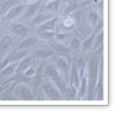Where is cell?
Masks as SVG:
<instances>
[{"label": "cell", "mask_w": 121, "mask_h": 117, "mask_svg": "<svg viewBox=\"0 0 121 117\" xmlns=\"http://www.w3.org/2000/svg\"><path fill=\"white\" fill-rule=\"evenodd\" d=\"M52 47L54 48V50H56L57 52H60V53H67L68 52L67 47L62 44H60V43L52 44Z\"/></svg>", "instance_id": "484cf974"}, {"label": "cell", "mask_w": 121, "mask_h": 117, "mask_svg": "<svg viewBox=\"0 0 121 117\" xmlns=\"http://www.w3.org/2000/svg\"><path fill=\"white\" fill-rule=\"evenodd\" d=\"M57 21H58L57 17H53L50 20L47 21L46 22L42 23L39 26V32H41V31H51V32L54 31L56 23H57Z\"/></svg>", "instance_id": "9c48e42d"}, {"label": "cell", "mask_w": 121, "mask_h": 117, "mask_svg": "<svg viewBox=\"0 0 121 117\" xmlns=\"http://www.w3.org/2000/svg\"><path fill=\"white\" fill-rule=\"evenodd\" d=\"M68 34L67 33H55L54 34V38L58 41V42H61V41H63L65 38H66V36H67Z\"/></svg>", "instance_id": "f546056e"}, {"label": "cell", "mask_w": 121, "mask_h": 117, "mask_svg": "<svg viewBox=\"0 0 121 117\" xmlns=\"http://www.w3.org/2000/svg\"><path fill=\"white\" fill-rule=\"evenodd\" d=\"M80 40L78 39V38H73L72 39V41H71V43H70V46H71V48L72 49H74V50H76V49H78L79 47H80Z\"/></svg>", "instance_id": "83f0119b"}, {"label": "cell", "mask_w": 121, "mask_h": 117, "mask_svg": "<svg viewBox=\"0 0 121 117\" xmlns=\"http://www.w3.org/2000/svg\"><path fill=\"white\" fill-rule=\"evenodd\" d=\"M44 94L49 99V100H60L61 99V93L60 90L57 88V87L52 83V82H46L42 86Z\"/></svg>", "instance_id": "3957f363"}, {"label": "cell", "mask_w": 121, "mask_h": 117, "mask_svg": "<svg viewBox=\"0 0 121 117\" xmlns=\"http://www.w3.org/2000/svg\"><path fill=\"white\" fill-rule=\"evenodd\" d=\"M12 45V38L10 36H5L2 38L0 41V51L1 52H6L9 49L10 46Z\"/></svg>", "instance_id": "9a60e30c"}, {"label": "cell", "mask_w": 121, "mask_h": 117, "mask_svg": "<svg viewBox=\"0 0 121 117\" xmlns=\"http://www.w3.org/2000/svg\"><path fill=\"white\" fill-rule=\"evenodd\" d=\"M60 5V0H50L47 5L45 8L51 12H57Z\"/></svg>", "instance_id": "e0dca14e"}, {"label": "cell", "mask_w": 121, "mask_h": 117, "mask_svg": "<svg viewBox=\"0 0 121 117\" xmlns=\"http://www.w3.org/2000/svg\"><path fill=\"white\" fill-rule=\"evenodd\" d=\"M88 19H89V21H90V23L91 24V26L94 27L96 25V23L98 22V21H99V16H98V14L96 12L91 11L88 15Z\"/></svg>", "instance_id": "cb8c5ba5"}, {"label": "cell", "mask_w": 121, "mask_h": 117, "mask_svg": "<svg viewBox=\"0 0 121 117\" xmlns=\"http://www.w3.org/2000/svg\"><path fill=\"white\" fill-rule=\"evenodd\" d=\"M76 88L73 86H70L69 88H67V91H66V96L70 99V100H73L76 98Z\"/></svg>", "instance_id": "4316f807"}, {"label": "cell", "mask_w": 121, "mask_h": 117, "mask_svg": "<svg viewBox=\"0 0 121 117\" xmlns=\"http://www.w3.org/2000/svg\"><path fill=\"white\" fill-rule=\"evenodd\" d=\"M94 37H95V34L93 33V34H91L89 38H87V39L84 41V43H83V45H82V51L86 52V51H88V50L91 49V46H93Z\"/></svg>", "instance_id": "44dd1931"}, {"label": "cell", "mask_w": 121, "mask_h": 117, "mask_svg": "<svg viewBox=\"0 0 121 117\" xmlns=\"http://www.w3.org/2000/svg\"><path fill=\"white\" fill-rule=\"evenodd\" d=\"M41 2H42V0H38L35 3H33V4L28 5L25 8V9H24V17L25 18H32V17L35 16L36 11H37V9H38Z\"/></svg>", "instance_id": "52a82bcc"}, {"label": "cell", "mask_w": 121, "mask_h": 117, "mask_svg": "<svg viewBox=\"0 0 121 117\" xmlns=\"http://www.w3.org/2000/svg\"><path fill=\"white\" fill-rule=\"evenodd\" d=\"M72 21L71 20H65V21L63 22V24H64V26L65 27H70L71 25H72Z\"/></svg>", "instance_id": "d6a6232c"}, {"label": "cell", "mask_w": 121, "mask_h": 117, "mask_svg": "<svg viewBox=\"0 0 121 117\" xmlns=\"http://www.w3.org/2000/svg\"><path fill=\"white\" fill-rule=\"evenodd\" d=\"M70 86H73L76 88H79L80 85V76H79V73L77 70L76 62L72 63L71 69H70Z\"/></svg>", "instance_id": "8992f818"}, {"label": "cell", "mask_w": 121, "mask_h": 117, "mask_svg": "<svg viewBox=\"0 0 121 117\" xmlns=\"http://www.w3.org/2000/svg\"><path fill=\"white\" fill-rule=\"evenodd\" d=\"M56 69L58 70V72L62 76V78L64 79V81H68L69 77H70V70H69V66L67 61L63 58H59L56 60Z\"/></svg>", "instance_id": "277c9868"}, {"label": "cell", "mask_w": 121, "mask_h": 117, "mask_svg": "<svg viewBox=\"0 0 121 117\" xmlns=\"http://www.w3.org/2000/svg\"><path fill=\"white\" fill-rule=\"evenodd\" d=\"M100 71V61L96 55L92 56L89 63V74L87 77V84H88V99L92 100L94 97V90L99 77Z\"/></svg>", "instance_id": "6da1fadb"}, {"label": "cell", "mask_w": 121, "mask_h": 117, "mask_svg": "<svg viewBox=\"0 0 121 117\" xmlns=\"http://www.w3.org/2000/svg\"><path fill=\"white\" fill-rule=\"evenodd\" d=\"M2 92H3V88H2L1 86H0V94H1Z\"/></svg>", "instance_id": "e575fe53"}, {"label": "cell", "mask_w": 121, "mask_h": 117, "mask_svg": "<svg viewBox=\"0 0 121 117\" xmlns=\"http://www.w3.org/2000/svg\"><path fill=\"white\" fill-rule=\"evenodd\" d=\"M45 74L48 78L51 79L52 83L60 90L61 95H66V91H67L66 82L64 81V79L62 78V76L58 72L55 66H53L52 64L47 65L45 68Z\"/></svg>", "instance_id": "7a4b0ae2"}, {"label": "cell", "mask_w": 121, "mask_h": 117, "mask_svg": "<svg viewBox=\"0 0 121 117\" xmlns=\"http://www.w3.org/2000/svg\"><path fill=\"white\" fill-rule=\"evenodd\" d=\"M25 9V6L24 5H18L13 7L8 13L6 15L7 19H15L17 17H19L20 15L22 14Z\"/></svg>", "instance_id": "ba28073f"}, {"label": "cell", "mask_w": 121, "mask_h": 117, "mask_svg": "<svg viewBox=\"0 0 121 117\" xmlns=\"http://www.w3.org/2000/svg\"><path fill=\"white\" fill-rule=\"evenodd\" d=\"M76 67L79 73V76L80 78H82L84 76V71H85V60L82 57H78L76 60Z\"/></svg>", "instance_id": "ffe728a7"}, {"label": "cell", "mask_w": 121, "mask_h": 117, "mask_svg": "<svg viewBox=\"0 0 121 117\" xmlns=\"http://www.w3.org/2000/svg\"><path fill=\"white\" fill-rule=\"evenodd\" d=\"M15 72V70H14V65L13 64H7L3 69H2V71L0 72V75L1 76H9V75H11V74H13Z\"/></svg>", "instance_id": "7402d4cb"}, {"label": "cell", "mask_w": 121, "mask_h": 117, "mask_svg": "<svg viewBox=\"0 0 121 117\" xmlns=\"http://www.w3.org/2000/svg\"><path fill=\"white\" fill-rule=\"evenodd\" d=\"M96 31H99V30H101L103 28V26H104V21H103V19H100L99 21H98V22L96 23Z\"/></svg>", "instance_id": "1f68e13d"}, {"label": "cell", "mask_w": 121, "mask_h": 117, "mask_svg": "<svg viewBox=\"0 0 121 117\" xmlns=\"http://www.w3.org/2000/svg\"><path fill=\"white\" fill-rule=\"evenodd\" d=\"M32 62V58L31 57H24V58H22L20 63L18 64V67L15 70L16 73H23L27 68L30 67V64Z\"/></svg>", "instance_id": "8fae6325"}, {"label": "cell", "mask_w": 121, "mask_h": 117, "mask_svg": "<svg viewBox=\"0 0 121 117\" xmlns=\"http://www.w3.org/2000/svg\"><path fill=\"white\" fill-rule=\"evenodd\" d=\"M54 34L55 33L51 31H41V32H39V36L42 39H46V40L52 39L54 37Z\"/></svg>", "instance_id": "d4e9b609"}, {"label": "cell", "mask_w": 121, "mask_h": 117, "mask_svg": "<svg viewBox=\"0 0 121 117\" xmlns=\"http://www.w3.org/2000/svg\"><path fill=\"white\" fill-rule=\"evenodd\" d=\"M53 54H54V51L53 50H50V49H38L35 53V57H37V58H48V57L52 56Z\"/></svg>", "instance_id": "d6986e66"}, {"label": "cell", "mask_w": 121, "mask_h": 117, "mask_svg": "<svg viewBox=\"0 0 121 117\" xmlns=\"http://www.w3.org/2000/svg\"><path fill=\"white\" fill-rule=\"evenodd\" d=\"M52 18V15H46V14H37L35 16L33 20V25H41L42 23L46 22L47 21L50 20Z\"/></svg>", "instance_id": "2e32d148"}, {"label": "cell", "mask_w": 121, "mask_h": 117, "mask_svg": "<svg viewBox=\"0 0 121 117\" xmlns=\"http://www.w3.org/2000/svg\"><path fill=\"white\" fill-rule=\"evenodd\" d=\"M66 2L69 4V3H75V2H77V0H66Z\"/></svg>", "instance_id": "836d02e7"}, {"label": "cell", "mask_w": 121, "mask_h": 117, "mask_svg": "<svg viewBox=\"0 0 121 117\" xmlns=\"http://www.w3.org/2000/svg\"><path fill=\"white\" fill-rule=\"evenodd\" d=\"M19 94H20L21 99L23 100H34V96H33L31 89L26 86H21L20 90H19Z\"/></svg>", "instance_id": "30bf717a"}, {"label": "cell", "mask_w": 121, "mask_h": 117, "mask_svg": "<svg viewBox=\"0 0 121 117\" xmlns=\"http://www.w3.org/2000/svg\"><path fill=\"white\" fill-rule=\"evenodd\" d=\"M28 53V49H18L15 53L9 58V62H14V61H18L20 59H22Z\"/></svg>", "instance_id": "5bb4252c"}, {"label": "cell", "mask_w": 121, "mask_h": 117, "mask_svg": "<svg viewBox=\"0 0 121 117\" xmlns=\"http://www.w3.org/2000/svg\"><path fill=\"white\" fill-rule=\"evenodd\" d=\"M28 31H29L28 27L25 26L24 24L17 23V24L12 26V33L16 35H19V36H22V35L27 34Z\"/></svg>", "instance_id": "7c38bea8"}, {"label": "cell", "mask_w": 121, "mask_h": 117, "mask_svg": "<svg viewBox=\"0 0 121 117\" xmlns=\"http://www.w3.org/2000/svg\"><path fill=\"white\" fill-rule=\"evenodd\" d=\"M35 74V69L34 68H27L24 71V76L25 77H32Z\"/></svg>", "instance_id": "4dcf8cb0"}, {"label": "cell", "mask_w": 121, "mask_h": 117, "mask_svg": "<svg viewBox=\"0 0 121 117\" xmlns=\"http://www.w3.org/2000/svg\"><path fill=\"white\" fill-rule=\"evenodd\" d=\"M94 39H95V42H93V45H94V50H97L98 47H100V46H103V43H104V33L101 32V33L97 35L96 38L94 37Z\"/></svg>", "instance_id": "603a6c76"}, {"label": "cell", "mask_w": 121, "mask_h": 117, "mask_svg": "<svg viewBox=\"0 0 121 117\" xmlns=\"http://www.w3.org/2000/svg\"><path fill=\"white\" fill-rule=\"evenodd\" d=\"M79 97L83 98L86 94H87V90H88V84H87V77L83 76L80 80V85H79Z\"/></svg>", "instance_id": "ac0fdd59"}, {"label": "cell", "mask_w": 121, "mask_h": 117, "mask_svg": "<svg viewBox=\"0 0 121 117\" xmlns=\"http://www.w3.org/2000/svg\"><path fill=\"white\" fill-rule=\"evenodd\" d=\"M94 94H96V100H102L104 99V86H103V63H100V71H99V77L95 87Z\"/></svg>", "instance_id": "5b68a950"}, {"label": "cell", "mask_w": 121, "mask_h": 117, "mask_svg": "<svg viewBox=\"0 0 121 117\" xmlns=\"http://www.w3.org/2000/svg\"><path fill=\"white\" fill-rule=\"evenodd\" d=\"M35 42H36V39L35 37H32V36L27 37L19 44L17 49H28L35 44Z\"/></svg>", "instance_id": "4fadbf2b"}, {"label": "cell", "mask_w": 121, "mask_h": 117, "mask_svg": "<svg viewBox=\"0 0 121 117\" xmlns=\"http://www.w3.org/2000/svg\"><path fill=\"white\" fill-rule=\"evenodd\" d=\"M77 8H78L77 2H75V3H69L68 6H67V8H66V13H70V12L75 11Z\"/></svg>", "instance_id": "f1b7e54d"}]
</instances>
